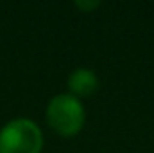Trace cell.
I'll list each match as a JSON object with an SVG mask.
<instances>
[{
    "instance_id": "obj_3",
    "label": "cell",
    "mask_w": 154,
    "mask_h": 153,
    "mask_svg": "<svg viewBox=\"0 0 154 153\" xmlns=\"http://www.w3.org/2000/svg\"><path fill=\"white\" fill-rule=\"evenodd\" d=\"M68 94L79 97H88L91 94L97 92L99 88V77L95 74V70L88 69V67H79L74 72H70L68 76Z\"/></svg>"
},
{
    "instance_id": "obj_4",
    "label": "cell",
    "mask_w": 154,
    "mask_h": 153,
    "mask_svg": "<svg viewBox=\"0 0 154 153\" xmlns=\"http://www.w3.org/2000/svg\"><path fill=\"white\" fill-rule=\"evenodd\" d=\"M75 5L81 9V11L88 13V11H91V9H95V7H99L100 2H75Z\"/></svg>"
},
{
    "instance_id": "obj_1",
    "label": "cell",
    "mask_w": 154,
    "mask_h": 153,
    "mask_svg": "<svg viewBox=\"0 0 154 153\" xmlns=\"http://www.w3.org/2000/svg\"><path fill=\"white\" fill-rule=\"evenodd\" d=\"M84 106L81 99H77L72 94H57L47 105L48 126L63 137L77 135L84 126Z\"/></svg>"
},
{
    "instance_id": "obj_2",
    "label": "cell",
    "mask_w": 154,
    "mask_h": 153,
    "mask_svg": "<svg viewBox=\"0 0 154 153\" xmlns=\"http://www.w3.org/2000/svg\"><path fill=\"white\" fill-rule=\"evenodd\" d=\"M41 148L43 133L27 117L13 119L0 128V153H41Z\"/></svg>"
}]
</instances>
